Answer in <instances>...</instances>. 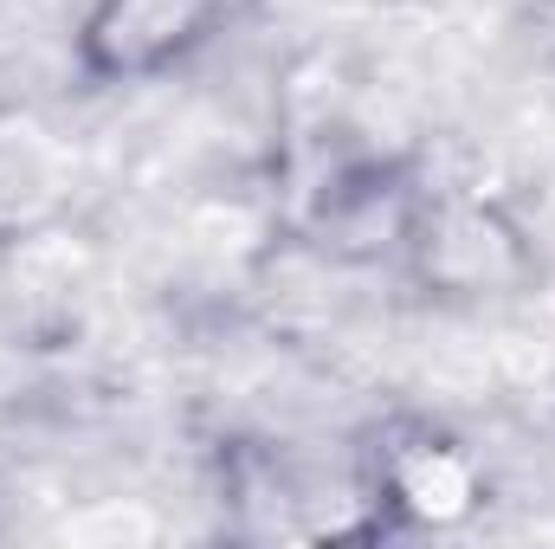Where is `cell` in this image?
<instances>
[{
    "mask_svg": "<svg viewBox=\"0 0 555 549\" xmlns=\"http://www.w3.org/2000/svg\"><path fill=\"white\" fill-rule=\"evenodd\" d=\"M388 491H395L401 511H414V518H426V524H446V518L472 511L478 478H472V465H465L459 446H446V439L426 433V439H414V446L388 452Z\"/></svg>",
    "mask_w": 555,
    "mask_h": 549,
    "instance_id": "obj_1",
    "label": "cell"
},
{
    "mask_svg": "<svg viewBox=\"0 0 555 549\" xmlns=\"http://www.w3.org/2000/svg\"><path fill=\"white\" fill-rule=\"evenodd\" d=\"M188 0H117L98 26H91V39L104 46V39H117V59L111 65H124V72H137V65H155L168 46H181L188 39Z\"/></svg>",
    "mask_w": 555,
    "mask_h": 549,
    "instance_id": "obj_2",
    "label": "cell"
},
{
    "mask_svg": "<svg viewBox=\"0 0 555 549\" xmlns=\"http://www.w3.org/2000/svg\"><path fill=\"white\" fill-rule=\"evenodd\" d=\"M543 7H555V0H543Z\"/></svg>",
    "mask_w": 555,
    "mask_h": 549,
    "instance_id": "obj_3",
    "label": "cell"
}]
</instances>
